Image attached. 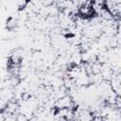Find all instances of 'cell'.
<instances>
[{
	"instance_id": "3957f363",
	"label": "cell",
	"mask_w": 121,
	"mask_h": 121,
	"mask_svg": "<svg viewBox=\"0 0 121 121\" xmlns=\"http://www.w3.org/2000/svg\"><path fill=\"white\" fill-rule=\"evenodd\" d=\"M29 0H15L16 6L18 8V9H23L26 7V5L28 4Z\"/></svg>"
},
{
	"instance_id": "7a4b0ae2",
	"label": "cell",
	"mask_w": 121,
	"mask_h": 121,
	"mask_svg": "<svg viewBox=\"0 0 121 121\" xmlns=\"http://www.w3.org/2000/svg\"><path fill=\"white\" fill-rule=\"evenodd\" d=\"M56 109H72L73 107V101L69 96H63L55 104Z\"/></svg>"
},
{
	"instance_id": "277c9868",
	"label": "cell",
	"mask_w": 121,
	"mask_h": 121,
	"mask_svg": "<svg viewBox=\"0 0 121 121\" xmlns=\"http://www.w3.org/2000/svg\"><path fill=\"white\" fill-rule=\"evenodd\" d=\"M63 1H71V0H63Z\"/></svg>"
},
{
	"instance_id": "6da1fadb",
	"label": "cell",
	"mask_w": 121,
	"mask_h": 121,
	"mask_svg": "<svg viewBox=\"0 0 121 121\" xmlns=\"http://www.w3.org/2000/svg\"><path fill=\"white\" fill-rule=\"evenodd\" d=\"M96 14V10L94 7V5L89 1L86 0L84 2H82L77 10V15L78 17H79L82 20H90L92 18H94Z\"/></svg>"
}]
</instances>
